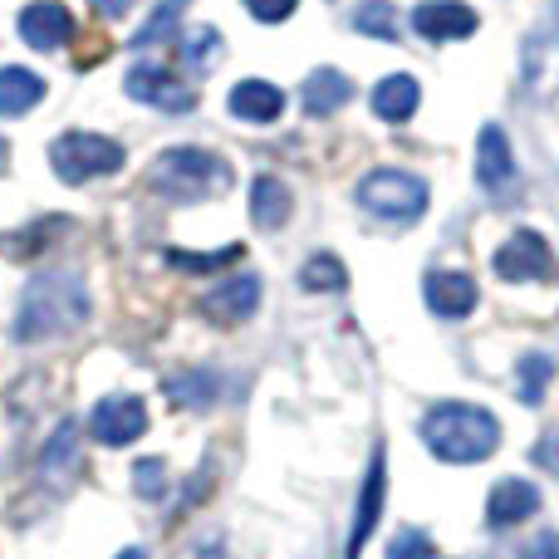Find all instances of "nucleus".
Listing matches in <instances>:
<instances>
[{
  "label": "nucleus",
  "mask_w": 559,
  "mask_h": 559,
  "mask_svg": "<svg viewBox=\"0 0 559 559\" xmlns=\"http://www.w3.org/2000/svg\"><path fill=\"white\" fill-rule=\"evenodd\" d=\"M88 319V289L74 271H45L25 285L15 309V338L20 344H45Z\"/></svg>",
  "instance_id": "f257e3e1"
},
{
  "label": "nucleus",
  "mask_w": 559,
  "mask_h": 559,
  "mask_svg": "<svg viewBox=\"0 0 559 559\" xmlns=\"http://www.w3.org/2000/svg\"><path fill=\"white\" fill-rule=\"evenodd\" d=\"M423 442L437 462L447 466H472L486 462V456L501 447V423H496L486 407L476 403H437L432 413L423 417Z\"/></svg>",
  "instance_id": "f03ea898"
},
{
  "label": "nucleus",
  "mask_w": 559,
  "mask_h": 559,
  "mask_svg": "<svg viewBox=\"0 0 559 559\" xmlns=\"http://www.w3.org/2000/svg\"><path fill=\"white\" fill-rule=\"evenodd\" d=\"M153 192L173 197V202H202V197H222L231 187V167L226 157L206 153V147H173L147 167Z\"/></svg>",
  "instance_id": "7ed1b4c3"
},
{
  "label": "nucleus",
  "mask_w": 559,
  "mask_h": 559,
  "mask_svg": "<svg viewBox=\"0 0 559 559\" xmlns=\"http://www.w3.org/2000/svg\"><path fill=\"white\" fill-rule=\"evenodd\" d=\"M49 167H55L59 182L84 187V182H94V177L118 173V167H123V147L104 133H64L49 147Z\"/></svg>",
  "instance_id": "20e7f679"
},
{
  "label": "nucleus",
  "mask_w": 559,
  "mask_h": 559,
  "mask_svg": "<svg viewBox=\"0 0 559 559\" xmlns=\"http://www.w3.org/2000/svg\"><path fill=\"white\" fill-rule=\"evenodd\" d=\"M358 206L383 222H417L427 212V182L403 167H378L358 182Z\"/></svg>",
  "instance_id": "39448f33"
},
{
  "label": "nucleus",
  "mask_w": 559,
  "mask_h": 559,
  "mask_svg": "<svg viewBox=\"0 0 559 559\" xmlns=\"http://www.w3.org/2000/svg\"><path fill=\"white\" fill-rule=\"evenodd\" d=\"M88 432L98 447H128L147 432V407L133 393H108L104 403H94L88 413Z\"/></svg>",
  "instance_id": "423d86ee"
},
{
  "label": "nucleus",
  "mask_w": 559,
  "mask_h": 559,
  "mask_svg": "<svg viewBox=\"0 0 559 559\" xmlns=\"http://www.w3.org/2000/svg\"><path fill=\"white\" fill-rule=\"evenodd\" d=\"M496 275L511 285H531V280H550L555 275V255L545 246L540 231H515L511 241L496 251Z\"/></svg>",
  "instance_id": "0eeeda50"
},
{
  "label": "nucleus",
  "mask_w": 559,
  "mask_h": 559,
  "mask_svg": "<svg viewBox=\"0 0 559 559\" xmlns=\"http://www.w3.org/2000/svg\"><path fill=\"white\" fill-rule=\"evenodd\" d=\"M128 94H133L138 104H147V108H163V114H192L197 108L192 88H187L182 79H173L167 69H157V64L128 69Z\"/></svg>",
  "instance_id": "6e6552de"
},
{
  "label": "nucleus",
  "mask_w": 559,
  "mask_h": 559,
  "mask_svg": "<svg viewBox=\"0 0 559 559\" xmlns=\"http://www.w3.org/2000/svg\"><path fill=\"white\" fill-rule=\"evenodd\" d=\"M383 496H388V456H383V447H373V462H368L364 491H358L354 531H348V559H358V555H364L368 535L378 531V515H383Z\"/></svg>",
  "instance_id": "1a4fd4ad"
},
{
  "label": "nucleus",
  "mask_w": 559,
  "mask_h": 559,
  "mask_svg": "<svg viewBox=\"0 0 559 559\" xmlns=\"http://www.w3.org/2000/svg\"><path fill=\"white\" fill-rule=\"evenodd\" d=\"M413 29L432 45H447V39H466L476 29V10L462 5V0H423L413 10Z\"/></svg>",
  "instance_id": "9d476101"
},
{
  "label": "nucleus",
  "mask_w": 559,
  "mask_h": 559,
  "mask_svg": "<svg viewBox=\"0 0 559 559\" xmlns=\"http://www.w3.org/2000/svg\"><path fill=\"white\" fill-rule=\"evenodd\" d=\"M69 35H74V15L59 0H35L20 10V39L29 49H64Z\"/></svg>",
  "instance_id": "9b49d317"
},
{
  "label": "nucleus",
  "mask_w": 559,
  "mask_h": 559,
  "mask_svg": "<svg viewBox=\"0 0 559 559\" xmlns=\"http://www.w3.org/2000/svg\"><path fill=\"white\" fill-rule=\"evenodd\" d=\"M255 305H261V280L255 275H236L226 280V285H216L212 295L202 299V314L212 319V324H246V319L255 314Z\"/></svg>",
  "instance_id": "f8f14e48"
},
{
  "label": "nucleus",
  "mask_w": 559,
  "mask_h": 559,
  "mask_svg": "<svg viewBox=\"0 0 559 559\" xmlns=\"http://www.w3.org/2000/svg\"><path fill=\"white\" fill-rule=\"evenodd\" d=\"M535 511H540V491H535L531 481L511 476V481L491 486V501H486V521H491V531H511V525L531 521Z\"/></svg>",
  "instance_id": "ddd939ff"
},
{
  "label": "nucleus",
  "mask_w": 559,
  "mask_h": 559,
  "mask_svg": "<svg viewBox=\"0 0 559 559\" xmlns=\"http://www.w3.org/2000/svg\"><path fill=\"white\" fill-rule=\"evenodd\" d=\"M511 177H515L511 138L496 123H486L481 138H476V182H481L486 192H501V187H511Z\"/></svg>",
  "instance_id": "4468645a"
},
{
  "label": "nucleus",
  "mask_w": 559,
  "mask_h": 559,
  "mask_svg": "<svg viewBox=\"0 0 559 559\" xmlns=\"http://www.w3.org/2000/svg\"><path fill=\"white\" fill-rule=\"evenodd\" d=\"M423 289H427L432 314H442V319H466L476 309V280L462 271H432L423 280Z\"/></svg>",
  "instance_id": "2eb2a0df"
},
{
  "label": "nucleus",
  "mask_w": 559,
  "mask_h": 559,
  "mask_svg": "<svg viewBox=\"0 0 559 559\" xmlns=\"http://www.w3.org/2000/svg\"><path fill=\"white\" fill-rule=\"evenodd\" d=\"M289 212H295V197H289V187L280 182V177L261 173L251 182V222L261 226V231H280V226L289 222Z\"/></svg>",
  "instance_id": "dca6fc26"
},
{
  "label": "nucleus",
  "mask_w": 559,
  "mask_h": 559,
  "mask_svg": "<svg viewBox=\"0 0 559 559\" xmlns=\"http://www.w3.org/2000/svg\"><path fill=\"white\" fill-rule=\"evenodd\" d=\"M231 114L246 118V123H275L285 114V94L275 84H265V79H241L231 88Z\"/></svg>",
  "instance_id": "f3484780"
},
{
  "label": "nucleus",
  "mask_w": 559,
  "mask_h": 559,
  "mask_svg": "<svg viewBox=\"0 0 559 559\" xmlns=\"http://www.w3.org/2000/svg\"><path fill=\"white\" fill-rule=\"evenodd\" d=\"M348 94H354L348 74H338V69H314V74L305 79V94H299V104H305L309 118H329V114H338V108L348 104Z\"/></svg>",
  "instance_id": "a211bd4d"
},
{
  "label": "nucleus",
  "mask_w": 559,
  "mask_h": 559,
  "mask_svg": "<svg viewBox=\"0 0 559 559\" xmlns=\"http://www.w3.org/2000/svg\"><path fill=\"white\" fill-rule=\"evenodd\" d=\"M39 98H45V79L39 74H29L20 64L0 69V118H25Z\"/></svg>",
  "instance_id": "6ab92c4d"
},
{
  "label": "nucleus",
  "mask_w": 559,
  "mask_h": 559,
  "mask_svg": "<svg viewBox=\"0 0 559 559\" xmlns=\"http://www.w3.org/2000/svg\"><path fill=\"white\" fill-rule=\"evenodd\" d=\"M417 104H423V88L407 74H388L383 84L373 88V114L383 118V123H407V118L417 114Z\"/></svg>",
  "instance_id": "aec40b11"
},
{
  "label": "nucleus",
  "mask_w": 559,
  "mask_h": 559,
  "mask_svg": "<svg viewBox=\"0 0 559 559\" xmlns=\"http://www.w3.org/2000/svg\"><path fill=\"white\" fill-rule=\"evenodd\" d=\"M163 393H167V403H173V407H212L222 388H216V373L192 368V373H173V378H167Z\"/></svg>",
  "instance_id": "412c9836"
},
{
  "label": "nucleus",
  "mask_w": 559,
  "mask_h": 559,
  "mask_svg": "<svg viewBox=\"0 0 559 559\" xmlns=\"http://www.w3.org/2000/svg\"><path fill=\"white\" fill-rule=\"evenodd\" d=\"M348 285V271L338 255L319 251L305 261V271H299V289H309V295H329V289H344Z\"/></svg>",
  "instance_id": "4be33fe9"
},
{
  "label": "nucleus",
  "mask_w": 559,
  "mask_h": 559,
  "mask_svg": "<svg viewBox=\"0 0 559 559\" xmlns=\"http://www.w3.org/2000/svg\"><path fill=\"white\" fill-rule=\"evenodd\" d=\"M515 373H521V403H540L545 388H550V378H555V358L550 354H525Z\"/></svg>",
  "instance_id": "5701e85b"
},
{
  "label": "nucleus",
  "mask_w": 559,
  "mask_h": 559,
  "mask_svg": "<svg viewBox=\"0 0 559 559\" xmlns=\"http://www.w3.org/2000/svg\"><path fill=\"white\" fill-rule=\"evenodd\" d=\"M74 442H79V427L74 423H59L55 437L45 442V452H39V472L55 476V472H64V466H74Z\"/></svg>",
  "instance_id": "b1692460"
},
{
  "label": "nucleus",
  "mask_w": 559,
  "mask_h": 559,
  "mask_svg": "<svg viewBox=\"0 0 559 559\" xmlns=\"http://www.w3.org/2000/svg\"><path fill=\"white\" fill-rule=\"evenodd\" d=\"M241 261V246H222V251L212 255H197V251H167V265H177V271L187 275H206V271H222V265Z\"/></svg>",
  "instance_id": "393cba45"
},
{
  "label": "nucleus",
  "mask_w": 559,
  "mask_h": 559,
  "mask_svg": "<svg viewBox=\"0 0 559 559\" xmlns=\"http://www.w3.org/2000/svg\"><path fill=\"white\" fill-rule=\"evenodd\" d=\"M354 25L364 29V35L373 39H397V20H393V5H383V0H364L354 15Z\"/></svg>",
  "instance_id": "a878e982"
},
{
  "label": "nucleus",
  "mask_w": 559,
  "mask_h": 559,
  "mask_svg": "<svg viewBox=\"0 0 559 559\" xmlns=\"http://www.w3.org/2000/svg\"><path fill=\"white\" fill-rule=\"evenodd\" d=\"M182 55H187V64H192V69H212L216 55H222V35H216L212 25H197L192 35H187Z\"/></svg>",
  "instance_id": "bb28decb"
},
{
  "label": "nucleus",
  "mask_w": 559,
  "mask_h": 559,
  "mask_svg": "<svg viewBox=\"0 0 559 559\" xmlns=\"http://www.w3.org/2000/svg\"><path fill=\"white\" fill-rule=\"evenodd\" d=\"M133 491L143 496V501H163V491H167L163 456H143V462H133Z\"/></svg>",
  "instance_id": "cd10ccee"
},
{
  "label": "nucleus",
  "mask_w": 559,
  "mask_h": 559,
  "mask_svg": "<svg viewBox=\"0 0 559 559\" xmlns=\"http://www.w3.org/2000/svg\"><path fill=\"white\" fill-rule=\"evenodd\" d=\"M182 10H187V0H157L153 20H147V25L133 35V45H153V39H163L167 29L177 25V15H182Z\"/></svg>",
  "instance_id": "c85d7f7f"
},
{
  "label": "nucleus",
  "mask_w": 559,
  "mask_h": 559,
  "mask_svg": "<svg viewBox=\"0 0 559 559\" xmlns=\"http://www.w3.org/2000/svg\"><path fill=\"white\" fill-rule=\"evenodd\" d=\"M388 559H442V555H437V545L427 540V535H417V531H397V540L388 545Z\"/></svg>",
  "instance_id": "c756f323"
},
{
  "label": "nucleus",
  "mask_w": 559,
  "mask_h": 559,
  "mask_svg": "<svg viewBox=\"0 0 559 559\" xmlns=\"http://www.w3.org/2000/svg\"><path fill=\"white\" fill-rule=\"evenodd\" d=\"M246 10L255 20H265V25H280V20L295 15V0H246Z\"/></svg>",
  "instance_id": "7c9ffc66"
},
{
  "label": "nucleus",
  "mask_w": 559,
  "mask_h": 559,
  "mask_svg": "<svg viewBox=\"0 0 559 559\" xmlns=\"http://www.w3.org/2000/svg\"><path fill=\"white\" fill-rule=\"evenodd\" d=\"M177 559H226L222 535H197V540H187L182 550H177Z\"/></svg>",
  "instance_id": "2f4dec72"
},
{
  "label": "nucleus",
  "mask_w": 559,
  "mask_h": 559,
  "mask_svg": "<svg viewBox=\"0 0 559 559\" xmlns=\"http://www.w3.org/2000/svg\"><path fill=\"white\" fill-rule=\"evenodd\" d=\"M525 559H559V535H555V531H545L540 540H535L531 550H525Z\"/></svg>",
  "instance_id": "473e14b6"
},
{
  "label": "nucleus",
  "mask_w": 559,
  "mask_h": 559,
  "mask_svg": "<svg viewBox=\"0 0 559 559\" xmlns=\"http://www.w3.org/2000/svg\"><path fill=\"white\" fill-rule=\"evenodd\" d=\"M535 462H545L550 472H559V432L545 437V442H535Z\"/></svg>",
  "instance_id": "72a5a7b5"
},
{
  "label": "nucleus",
  "mask_w": 559,
  "mask_h": 559,
  "mask_svg": "<svg viewBox=\"0 0 559 559\" xmlns=\"http://www.w3.org/2000/svg\"><path fill=\"white\" fill-rule=\"evenodd\" d=\"M88 5H94L104 20H118V15H128V5H133V0H88Z\"/></svg>",
  "instance_id": "f704fd0d"
},
{
  "label": "nucleus",
  "mask_w": 559,
  "mask_h": 559,
  "mask_svg": "<svg viewBox=\"0 0 559 559\" xmlns=\"http://www.w3.org/2000/svg\"><path fill=\"white\" fill-rule=\"evenodd\" d=\"M5 163H10V143L0 138V173H5Z\"/></svg>",
  "instance_id": "c9c22d12"
},
{
  "label": "nucleus",
  "mask_w": 559,
  "mask_h": 559,
  "mask_svg": "<svg viewBox=\"0 0 559 559\" xmlns=\"http://www.w3.org/2000/svg\"><path fill=\"white\" fill-rule=\"evenodd\" d=\"M118 559H147V550H138V545H133V550H123Z\"/></svg>",
  "instance_id": "e433bc0d"
}]
</instances>
